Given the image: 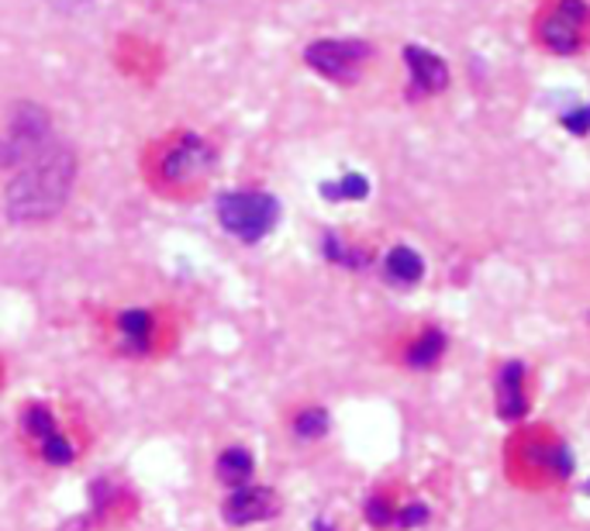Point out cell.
Masks as SVG:
<instances>
[{
    "instance_id": "6da1fadb",
    "label": "cell",
    "mask_w": 590,
    "mask_h": 531,
    "mask_svg": "<svg viewBox=\"0 0 590 531\" xmlns=\"http://www.w3.org/2000/svg\"><path fill=\"white\" fill-rule=\"evenodd\" d=\"M76 180V156L63 142H48L32 163H24L8 184V218L18 224H39L56 218Z\"/></svg>"
},
{
    "instance_id": "7a4b0ae2",
    "label": "cell",
    "mask_w": 590,
    "mask_h": 531,
    "mask_svg": "<svg viewBox=\"0 0 590 531\" xmlns=\"http://www.w3.org/2000/svg\"><path fill=\"white\" fill-rule=\"evenodd\" d=\"M218 221L236 239L260 242L276 228L280 204H276V197H270L263 190H232L218 200Z\"/></svg>"
},
{
    "instance_id": "3957f363",
    "label": "cell",
    "mask_w": 590,
    "mask_h": 531,
    "mask_svg": "<svg viewBox=\"0 0 590 531\" xmlns=\"http://www.w3.org/2000/svg\"><path fill=\"white\" fill-rule=\"evenodd\" d=\"M373 59V45L363 38H318L304 48V63L315 73H321L325 80L352 87L359 76H363V66Z\"/></svg>"
},
{
    "instance_id": "277c9868",
    "label": "cell",
    "mask_w": 590,
    "mask_h": 531,
    "mask_svg": "<svg viewBox=\"0 0 590 531\" xmlns=\"http://www.w3.org/2000/svg\"><path fill=\"white\" fill-rule=\"evenodd\" d=\"M53 139V121H48L45 108L39 104H18L8 132L0 135V166H24L32 163L39 152Z\"/></svg>"
},
{
    "instance_id": "5b68a950",
    "label": "cell",
    "mask_w": 590,
    "mask_h": 531,
    "mask_svg": "<svg viewBox=\"0 0 590 531\" xmlns=\"http://www.w3.org/2000/svg\"><path fill=\"white\" fill-rule=\"evenodd\" d=\"M590 21V8L583 0H559L556 11H549L538 24V35L553 48L556 56H573L583 45V32Z\"/></svg>"
},
{
    "instance_id": "8992f818",
    "label": "cell",
    "mask_w": 590,
    "mask_h": 531,
    "mask_svg": "<svg viewBox=\"0 0 590 531\" xmlns=\"http://www.w3.org/2000/svg\"><path fill=\"white\" fill-rule=\"evenodd\" d=\"M276 497L266 487H239L232 497L225 500V518L232 524H252V521H266L276 515Z\"/></svg>"
},
{
    "instance_id": "52a82bcc",
    "label": "cell",
    "mask_w": 590,
    "mask_h": 531,
    "mask_svg": "<svg viewBox=\"0 0 590 531\" xmlns=\"http://www.w3.org/2000/svg\"><path fill=\"white\" fill-rule=\"evenodd\" d=\"M404 63L412 69V84L422 90V93H439L449 87V66L442 56H435L431 48H422V45H407L404 48Z\"/></svg>"
},
{
    "instance_id": "ba28073f",
    "label": "cell",
    "mask_w": 590,
    "mask_h": 531,
    "mask_svg": "<svg viewBox=\"0 0 590 531\" xmlns=\"http://www.w3.org/2000/svg\"><path fill=\"white\" fill-rule=\"evenodd\" d=\"M208 166H211V148L204 145L197 135H187L166 156L163 173L170 176V180H190V176H200Z\"/></svg>"
},
{
    "instance_id": "9c48e42d",
    "label": "cell",
    "mask_w": 590,
    "mask_h": 531,
    "mask_svg": "<svg viewBox=\"0 0 590 531\" xmlns=\"http://www.w3.org/2000/svg\"><path fill=\"white\" fill-rule=\"evenodd\" d=\"M498 400H501V414L504 418H522L525 414V394H522V366H507L501 373V384H498Z\"/></svg>"
},
{
    "instance_id": "30bf717a",
    "label": "cell",
    "mask_w": 590,
    "mask_h": 531,
    "mask_svg": "<svg viewBox=\"0 0 590 531\" xmlns=\"http://www.w3.org/2000/svg\"><path fill=\"white\" fill-rule=\"evenodd\" d=\"M422 273H425V263L415 248H407V245H397L391 248V256H387V276L394 284L407 287V284H418L422 280Z\"/></svg>"
},
{
    "instance_id": "8fae6325",
    "label": "cell",
    "mask_w": 590,
    "mask_h": 531,
    "mask_svg": "<svg viewBox=\"0 0 590 531\" xmlns=\"http://www.w3.org/2000/svg\"><path fill=\"white\" fill-rule=\"evenodd\" d=\"M218 476L225 479L228 487H245L249 484V476H252V455L245 449H228L221 452V460H218Z\"/></svg>"
},
{
    "instance_id": "7c38bea8",
    "label": "cell",
    "mask_w": 590,
    "mask_h": 531,
    "mask_svg": "<svg viewBox=\"0 0 590 531\" xmlns=\"http://www.w3.org/2000/svg\"><path fill=\"white\" fill-rule=\"evenodd\" d=\"M442 349H446V339H442V332H425L412 349H407V363L412 366H418V369H425V366H431L435 359L442 356Z\"/></svg>"
},
{
    "instance_id": "4fadbf2b",
    "label": "cell",
    "mask_w": 590,
    "mask_h": 531,
    "mask_svg": "<svg viewBox=\"0 0 590 531\" xmlns=\"http://www.w3.org/2000/svg\"><path fill=\"white\" fill-rule=\"evenodd\" d=\"M321 193L328 200H363L370 193V184H367V176H359V173H349L342 176L339 184H325Z\"/></svg>"
},
{
    "instance_id": "5bb4252c",
    "label": "cell",
    "mask_w": 590,
    "mask_h": 531,
    "mask_svg": "<svg viewBox=\"0 0 590 531\" xmlns=\"http://www.w3.org/2000/svg\"><path fill=\"white\" fill-rule=\"evenodd\" d=\"M121 332L128 335V345L132 349H145L149 332H152V318L145 311H128V314H121Z\"/></svg>"
},
{
    "instance_id": "9a60e30c",
    "label": "cell",
    "mask_w": 590,
    "mask_h": 531,
    "mask_svg": "<svg viewBox=\"0 0 590 531\" xmlns=\"http://www.w3.org/2000/svg\"><path fill=\"white\" fill-rule=\"evenodd\" d=\"M294 428H297L301 439H321L328 432V414L318 411V408H307L304 414H297Z\"/></svg>"
},
{
    "instance_id": "2e32d148",
    "label": "cell",
    "mask_w": 590,
    "mask_h": 531,
    "mask_svg": "<svg viewBox=\"0 0 590 531\" xmlns=\"http://www.w3.org/2000/svg\"><path fill=\"white\" fill-rule=\"evenodd\" d=\"M24 428H29L32 435H39L42 442L48 435H56V421H53V414H48L45 408H32L29 414H24Z\"/></svg>"
},
{
    "instance_id": "e0dca14e",
    "label": "cell",
    "mask_w": 590,
    "mask_h": 531,
    "mask_svg": "<svg viewBox=\"0 0 590 531\" xmlns=\"http://www.w3.org/2000/svg\"><path fill=\"white\" fill-rule=\"evenodd\" d=\"M42 452H45V460L48 463H56V466H66V463H73V445L56 432V435H48L45 442H42Z\"/></svg>"
},
{
    "instance_id": "ac0fdd59",
    "label": "cell",
    "mask_w": 590,
    "mask_h": 531,
    "mask_svg": "<svg viewBox=\"0 0 590 531\" xmlns=\"http://www.w3.org/2000/svg\"><path fill=\"white\" fill-rule=\"evenodd\" d=\"M562 124H567L573 135H583L590 129V108H577L570 114H562Z\"/></svg>"
},
{
    "instance_id": "d6986e66",
    "label": "cell",
    "mask_w": 590,
    "mask_h": 531,
    "mask_svg": "<svg viewBox=\"0 0 590 531\" xmlns=\"http://www.w3.org/2000/svg\"><path fill=\"white\" fill-rule=\"evenodd\" d=\"M425 518H428V511L415 504V508H407V511L401 515V524H404V528H415V524H422Z\"/></svg>"
},
{
    "instance_id": "ffe728a7",
    "label": "cell",
    "mask_w": 590,
    "mask_h": 531,
    "mask_svg": "<svg viewBox=\"0 0 590 531\" xmlns=\"http://www.w3.org/2000/svg\"><path fill=\"white\" fill-rule=\"evenodd\" d=\"M56 11H84V8H90L94 0H48Z\"/></svg>"
},
{
    "instance_id": "44dd1931",
    "label": "cell",
    "mask_w": 590,
    "mask_h": 531,
    "mask_svg": "<svg viewBox=\"0 0 590 531\" xmlns=\"http://www.w3.org/2000/svg\"><path fill=\"white\" fill-rule=\"evenodd\" d=\"M370 521H373V524H387V508H383V500H373V504H370Z\"/></svg>"
},
{
    "instance_id": "7402d4cb",
    "label": "cell",
    "mask_w": 590,
    "mask_h": 531,
    "mask_svg": "<svg viewBox=\"0 0 590 531\" xmlns=\"http://www.w3.org/2000/svg\"><path fill=\"white\" fill-rule=\"evenodd\" d=\"M587 494H590V484H587Z\"/></svg>"
}]
</instances>
